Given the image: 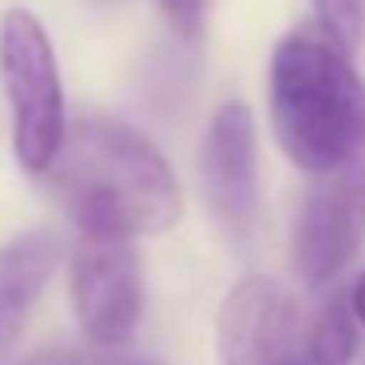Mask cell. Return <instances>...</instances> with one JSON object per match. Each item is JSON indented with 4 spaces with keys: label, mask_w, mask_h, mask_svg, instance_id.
<instances>
[{
    "label": "cell",
    "mask_w": 365,
    "mask_h": 365,
    "mask_svg": "<svg viewBox=\"0 0 365 365\" xmlns=\"http://www.w3.org/2000/svg\"><path fill=\"white\" fill-rule=\"evenodd\" d=\"M48 189L83 236H158L181 216V189L161 150L114 118L67 126Z\"/></svg>",
    "instance_id": "6da1fadb"
},
{
    "label": "cell",
    "mask_w": 365,
    "mask_h": 365,
    "mask_svg": "<svg viewBox=\"0 0 365 365\" xmlns=\"http://www.w3.org/2000/svg\"><path fill=\"white\" fill-rule=\"evenodd\" d=\"M267 110L283 153L310 177L334 173L365 153V83L354 56L318 24H299L275 43Z\"/></svg>",
    "instance_id": "7a4b0ae2"
},
{
    "label": "cell",
    "mask_w": 365,
    "mask_h": 365,
    "mask_svg": "<svg viewBox=\"0 0 365 365\" xmlns=\"http://www.w3.org/2000/svg\"><path fill=\"white\" fill-rule=\"evenodd\" d=\"M0 87L12 118V153L24 173L43 177L67 138V103L51 36L28 9L0 16Z\"/></svg>",
    "instance_id": "3957f363"
},
{
    "label": "cell",
    "mask_w": 365,
    "mask_h": 365,
    "mask_svg": "<svg viewBox=\"0 0 365 365\" xmlns=\"http://www.w3.org/2000/svg\"><path fill=\"white\" fill-rule=\"evenodd\" d=\"M365 244V153L334 173L310 177L291 232V267L302 287H326Z\"/></svg>",
    "instance_id": "277c9868"
},
{
    "label": "cell",
    "mask_w": 365,
    "mask_h": 365,
    "mask_svg": "<svg viewBox=\"0 0 365 365\" xmlns=\"http://www.w3.org/2000/svg\"><path fill=\"white\" fill-rule=\"evenodd\" d=\"M299 299L279 279L247 275L220 302V365H314Z\"/></svg>",
    "instance_id": "5b68a950"
},
{
    "label": "cell",
    "mask_w": 365,
    "mask_h": 365,
    "mask_svg": "<svg viewBox=\"0 0 365 365\" xmlns=\"http://www.w3.org/2000/svg\"><path fill=\"white\" fill-rule=\"evenodd\" d=\"M71 302L95 346L114 349L134 338L142 318V263L134 244L79 236L71 252Z\"/></svg>",
    "instance_id": "8992f818"
},
{
    "label": "cell",
    "mask_w": 365,
    "mask_h": 365,
    "mask_svg": "<svg viewBox=\"0 0 365 365\" xmlns=\"http://www.w3.org/2000/svg\"><path fill=\"white\" fill-rule=\"evenodd\" d=\"M200 189L216 224L247 244L259 224V145L247 103H224L200 142Z\"/></svg>",
    "instance_id": "52a82bcc"
},
{
    "label": "cell",
    "mask_w": 365,
    "mask_h": 365,
    "mask_svg": "<svg viewBox=\"0 0 365 365\" xmlns=\"http://www.w3.org/2000/svg\"><path fill=\"white\" fill-rule=\"evenodd\" d=\"M56 263L59 240L51 232H24L0 247V361L16 349Z\"/></svg>",
    "instance_id": "ba28073f"
},
{
    "label": "cell",
    "mask_w": 365,
    "mask_h": 365,
    "mask_svg": "<svg viewBox=\"0 0 365 365\" xmlns=\"http://www.w3.org/2000/svg\"><path fill=\"white\" fill-rule=\"evenodd\" d=\"M307 346L314 365H349L357 354V318L349 294H330L307 326Z\"/></svg>",
    "instance_id": "9c48e42d"
},
{
    "label": "cell",
    "mask_w": 365,
    "mask_h": 365,
    "mask_svg": "<svg viewBox=\"0 0 365 365\" xmlns=\"http://www.w3.org/2000/svg\"><path fill=\"white\" fill-rule=\"evenodd\" d=\"M314 24L354 56L365 40V0H310Z\"/></svg>",
    "instance_id": "30bf717a"
},
{
    "label": "cell",
    "mask_w": 365,
    "mask_h": 365,
    "mask_svg": "<svg viewBox=\"0 0 365 365\" xmlns=\"http://www.w3.org/2000/svg\"><path fill=\"white\" fill-rule=\"evenodd\" d=\"M158 9L165 12V20L181 36H189V40L200 36V24H205V0H158Z\"/></svg>",
    "instance_id": "8fae6325"
},
{
    "label": "cell",
    "mask_w": 365,
    "mask_h": 365,
    "mask_svg": "<svg viewBox=\"0 0 365 365\" xmlns=\"http://www.w3.org/2000/svg\"><path fill=\"white\" fill-rule=\"evenodd\" d=\"M24 365H103V361L83 354V349H43V354L28 357Z\"/></svg>",
    "instance_id": "7c38bea8"
},
{
    "label": "cell",
    "mask_w": 365,
    "mask_h": 365,
    "mask_svg": "<svg viewBox=\"0 0 365 365\" xmlns=\"http://www.w3.org/2000/svg\"><path fill=\"white\" fill-rule=\"evenodd\" d=\"M349 310H354L357 326H365V271L354 279V287H349Z\"/></svg>",
    "instance_id": "4fadbf2b"
},
{
    "label": "cell",
    "mask_w": 365,
    "mask_h": 365,
    "mask_svg": "<svg viewBox=\"0 0 365 365\" xmlns=\"http://www.w3.org/2000/svg\"><path fill=\"white\" fill-rule=\"evenodd\" d=\"M122 365H165V361H153V357H138V361H122Z\"/></svg>",
    "instance_id": "5bb4252c"
}]
</instances>
